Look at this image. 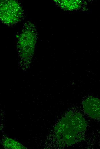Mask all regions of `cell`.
Here are the masks:
<instances>
[{
	"instance_id": "obj_1",
	"label": "cell",
	"mask_w": 100,
	"mask_h": 149,
	"mask_svg": "<svg viewBox=\"0 0 100 149\" xmlns=\"http://www.w3.org/2000/svg\"><path fill=\"white\" fill-rule=\"evenodd\" d=\"M84 110L92 118L100 120V100L98 98L89 97L83 103Z\"/></svg>"
}]
</instances>
